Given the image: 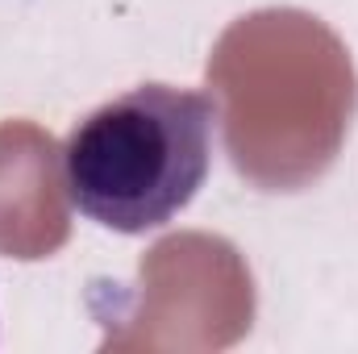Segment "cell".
Wrapping results in <instances>:
<instances>
[{"instance_id":"obj_1","label":"cell","mask_w":358,"mask_h":354,"mask_svg":"<svg viewBox=\"0 0 358 354\" xmlns=\"http://www.w3.org/2000/svg\"><path fill=\"white\" fill-rule=\"evenodd\" d=\"M217 100L196 88L138 84L104 100L63 142L76 213L113 234H150L179 217L213 167Z\"/></svg>"}]
</instances>
